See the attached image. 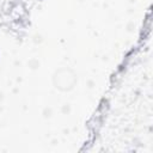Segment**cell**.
<instances>
[{
  "mask_svg": "<svg viewBox=\"0 0 153 153\" xmlns=\"http://www.w3.org/2000/svg\"><path fill=\"white\" fill-rule=\"evenodd\" d=\"M53 80H54V85L56 88H59L61 91H69L74 87V85L76 82V76L71 69L61 68V69L56 71Z\"/></svg>",
  "mask_w": 153,
  "mask_h": 153,
  "instance_id": "6da1fadb",
  "label": "cell"
}]
</instances>
